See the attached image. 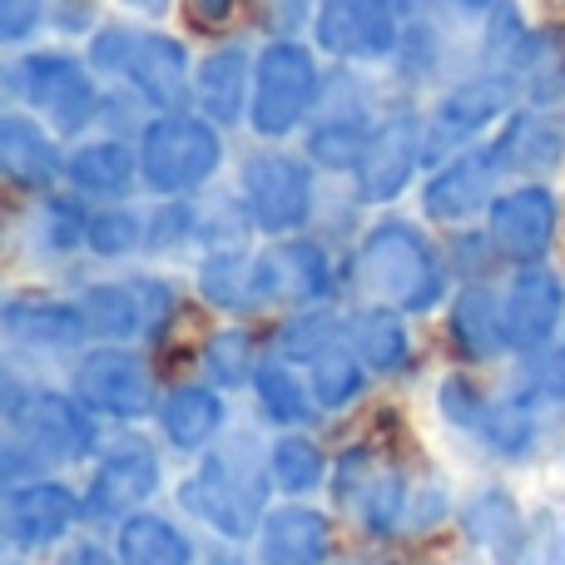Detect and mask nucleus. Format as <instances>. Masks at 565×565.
<instances>
[{
    "label": "nucleus",
    "instance_id": "f257e3e1",
    "mask_svg": "<svg viewBox=\"0 0 565 565\" xmlns=\"http://www.w3.org/2000/svg\"><path fill=\"white\" fill-rule=\"evenodd\" d=\"M89 70L129 79L135 95L145 99L154 115L184 109L189 99H194V60H189L184 40L164 35V30L99 25L95 35H89Z\"/></svg>",
    "mask_w": 565,
    "mask_h": 565
},
{
    "label": "nucleus",
    "instance_id": "f03ea898",
    "mask_svg": "<svg viewBox=\"0 0 565 565\" xmlns=\"http://www.w3.org/2000/svg\"><path fill=\"white\" fill-rule=\"evenodd\" d=\"M179 501H184L189 516L214 526L224 541H248L254 531H264L268 481H264V471H258L254 441L214 447L204 461H199L194 477L179 487Z\"/></svg>",
    "mask_w": 565,
    "mask_h": 565
},
{
    "label": "nucleus",
    "instance_id": "7ed1b4c3",
    "mask_svg": "<svg viewBox=\"0 0 565 565\" xmlns=\"http://www.w3.org/2000/svg\"><path fill=\"white\" fill-rule=\"evenodd\" d=\"M352 274H358V282L372 298H382L397 312L437 308L441 288H447L431 244L412 224H402V218H382V224L367 228L358 258H352Z\"/></svg>",
    "mask_w": 565,
    "mask_h": 565
},
{
    "label": "nucleus",
    "instance_id": "20e7f679",
    "mask_svg": "<svg viewBox=\"0 0 565 565\" xmlns=\"http://www.w3.org/2000/svg\"><path fill=\"white\" fill-rule=\"evenodd\" d=\"M218 164H224V139L209 115L169 109L139 129V169H145V184L154 194H194L218 174Z\"/></svg>",
    "mask_w": 565,
    "mask_h": 565
},
{
    "label": "nucleus",
    "instance_id": "39448f33",
    "mask_svg": "<svg viewBox=\"0 0 565 565\" xmlns=\"http://www.w3.org/2000/svg\"><path fill=\"white\" fill-rule=\"evenodd\" d=\"M322 95V75H318V55L302 40H268L258 50L254 65V105H248V125L258 139H282L312 115Z\"/></svg>",
    "mask_w": 565,
    "mask_h": 565
},
{
    "label": "nucleus",
    "instance_id": "423d86ee",
    "mask_svg": "<svg viewBox=\"0 0 565 565\" xmlns=\"http://www.w3.org/2000/svg\"><path fill=\"white\" fill-rule=\"evenodd\" d=\"M6 85L55 135H75V129H85L99 115L95 75H89V65H79V55H65V50H30V55H20L10 65Z\"/></svg>",
    "mask_w": 565,
    "mask_h": 565
},
{
    "label": "nucleus",
    "instance_id": "0eeeda50",
    "mask_svg": "<svg viewBox=\"0 0 565 565\" xmlns=\"http://www.w3.org/2000/svg\"><path fill=\"white\" fill-rule=\"evenodd\" d=\"M312 45L342 65H372L402 45V20L392 0H318Z\"/></svg>",
    "mask_w": 565,
    "mask_h": 565
},
{
    "label": "nucleus",
    "instance_id": "6e6552de",
    "mask_svg": "<svg viewBox=\"0 0 565 565\" xmlns=\"http://www.w3.org/2000/svg\"><path fill=\"white\" fill-rule=\"evenodd\" d=\"M511 105H516V75L491 70V75L461 79L427 115V159L431 164H437V159H457V149L471 145V139H477L481 129H491L497 119H507Z\"/></svg>",
    "mask_w": 565,
    "mask_h": 565
},
{
    "label": "nucleus",
    "instance_id": "1a4fd4ad",
    "mask_svg": "<svg viewBox=\"0 0 565 565\" xmlns=\"http://www.w3.org/2000/svg\"><path fill=\"white\" fill-rule=\"evenodd\" d=\"M244 209L248 224L264 228V234H292V228L308 224L312 214V174L302 159L264 149L244 164Z\"/></svg>",
    "mask_w": 565,
    "mask_h": 565
},
{
    "label": "nucleus",
    "instance_id": "9d476101",
    "mask_svg": "<svg viewBox=\"0 0 565 565\" xmlns=\"http://www.w3.org/2000/svg\"><path fill=\"white\" fill-rule=\"evenodd\" d=\"M422 159H427V119H417L412 109L382 119L372 129L367 149H362V164L352 169L358 174V194L367 204H387V199H397L412 184Z\"/></svg>",
    "mask_w": 565,
    "mask_h": 565
},
{
    "label": "nucleus",
    "instance_id": "9b49d317",
    "mask_svg": "<svg viewBox=\"0 0 565 565\" xmlns=\"http://www.w3.org/2000/svg\"><path fill=\"white\" fill-rule=\"evenodd\" d=\"M75 397L95 412L135 422L154 412V377H149L145 358H135L129 348H95L75 367Z\"/></svg>",
    "mask_w": 565,
    "mask_h": 565
},
{
    "label": "nucleus",
    "instance_id": "f8f14e48",
    "mask_svg": "<svg viewBox=\"0 0 565 565\" xmlns=\"http://www.w3.org/2000/svg\"><path fill=\"white\" fill-rule=\"evenodd\" d=\"M556 224H561V204H556V194L541 184L511 189V194H501L497 204L487 209L491 244L507 258H521V264H536V258L546 254L551 238H556Z\"/></svg>",
    "mask_w": 565,
    "mask_h": 565
},
{
    "label": "nucleus",
    "instance_id": "ddd939ff",
    "mask_svg": "<svg viewBox=\"0 0 565 565\" xmlns=\"http://www.w3.org/2000/svg\"><path fill=\"white\" fill-rule=\"evenodd\" d=\"M497 179H501V164H497V154H491V145L461 149L457 159H447V164L431 174L427 194H422V209H427V218H437V224H461V218L497 204Z\"/></svg>",
    "mask_w": 565,
    "mask_h": 565
},
{
    "label": "nucleus",
    "instance_id": "4468645a",
    "mask_svg": "<svg viewBox=\"0 0 565 565\" xmlns=\"http://www.w3.org/2000/svg\"><path fill=\"white\" fill-rule=\"evenodd\" d=\"M79 521V497L60 481H15L6 491V536L20 551L55 546L70 526Z\"/></svg>",
    "mask_w": 565,
    "mask_h": 565
},
{
    "label": "nucleus",
    "instance_id": "2eb2a0df",
    "mask_svg": "<svg viewBox=\"0 0 565 565\" xmlns=\"http://www.w3.org/2000/svg\"><path fill=\"white\" fill-rule=\"evenodd\" d=\"M79 308H85L89 332L119 342L159 328L169 318V308H174V292H169V282H95L79 298Z\"/></svg>",
    "mask_w": 565,
    "mask_h": 565
},
{
    "label": "nucleus",
    "instance_id": "dca6fc26",
    "mask_svg": "<svg viewBox=\"0 0 565 565\" xmlns=\"http://www.w3.org/2000/svg\"><path fill=\"white\" fill-rule=\"evenodd\" d=\"M254 65H258V55L248 45H238V40L199 55V65H194L199 115H209L214 125H238V119H248V105H254Z\"/></svg>",
    "mask_w": 565,
    "mask_h": 565
},
{
    "label": "nucleus",
    "instance_id": "f3484780",
    "mask_svg": "<svg viewBox=\"0 0 565 565\" xmlns=\"http://www.w3.org/2000/svg\"><path fill=\"white\" fill-rule=\"evenodd\" d=\"M565 312V282L551 268H521L507 288V308H501V328H507V348L536 352L541 342L556 332Z\"/></svg>",
    "mask_w": 565,
    "mask_h": 565
},
{
    "label": "nucleus",
    "instance_id": "a211bd4d",
    "mask_svg": "<svg viewBox=\"0 0 565 565\" xmlns=\"http://www.w3.org/2000/svg\"><path fill=\"white\" fill-rule=\"evenodd\" d=\"M0 169L20 189H50L70 169V159L60 154L55 135H50V125L40 115L6 109L0 115Z\"/></svg>",
    "mask_w": 565,
    "mask_h": 565
},
{
    "label": "nucleus",
    "instance_id": "6ab92c4d",
    "mask_svg": "<svg viewBox=\"0 0 565 565\" xmlns=\"http://www.w3.org/2000/svg\"><path fill=\"white\" fill-rule=\"evenodd\" d=\"M154 487H159V457L145 447V441H125L119 451H109V457L99 461L95 481H89L85 511L89 516H105V521L135 516V507Z\"/></svg>",
    "mask_w": 565,
    "mask_h": 565
},
{
    "label": "nucleus",
    "instance_id": "aec40b11",
    "mask_svg": "<svg viewBox=\"0 0 565 565\" xmlns=\"http://www.w3.org/2000/svg\"><path fill=\"white\" fill-rule=\"evenodd\" d=\"M501 174H556L565 164V125L541 109H511L491 139Z\"/></svg>",
    "mask_w": 565,
    "mask_h": 565
},
{
    "label": "nucleus",
    "instance_id": "412c9836",
    "mask_svg": "<svg viewBox=\"0 0 565 565\" xmlns=\"http://www.w3.org/2000/svg\"><path fill=\"white\" fill-rule=\"evenodd\" d=\"M15 422L25 427L30 447L45 451V457H60V461H75L85 451H95V422L85 417V407L60 392H35L30 407L15 412Z\"/></svg>",
    "mask_w": 565,
    "mask_h": 565
},
{
    "label": "nucleus",
    "instance_id": "4be33fe9",
    "mask_svg": "<svg viewBox=\"0 0 565 565\" xmlns=\"http://www.w3.org/2000/svg\"><path fill=\"white\" fill-rule=\"evenodd\" d=\"M328 254L318 244H278L258 258V298L264 302H318L328 298Z\"/></svg>",
    "mask_w": 565,
    "mask_h": 565
},
{
    "label": "nucleus",
    "instance_id": "5701e85b",
    "mask_svg": "<svg viewBox=\"0 0 565 565\" xmlns=\"http://www.w3.org/2000/svg\"><path fill=\"white\" fill-rule=\"evenodd\" d=\"M328 551H332V526L322 511L282 507L264 516V531H258L264 565H328Z\"/></svg>",
    "mask_w": 565,
    "mask_h": 565
},
{
    "label": "nucleus",
    "instance_id": "b1692460",
    "mask_svg": "<svg viewBox=\"0 0 565 565\" xmlns=\"http://www.w3.org/2000/svg\"><path fill=\"white\" fill-rule=\"evenodd\" d=\"M6 332L25 348H75L89 332L85 308L79 302L55 298H10L6 302Z\"/></svg>",
    "mask_w": 565,
    "mask_h": 565
},
{
    "label": "nucleus",
    "instance_id": "393cba45",
    "mask_svg": "<svg viewBox=\"0 0 565 565\" xmlns=\"http://www.w3.org/2000/svg\"><path fill=\"white\" fill-rule=\"evenodd\" d=\"M70 184L79 194H99V199H125L135 189V179H145L139 169V149H129L125 139H89L70 154Z\"/></svg>",
    "mask_w": 565,
    "mask_h": 565
},
{
    "label": "nucleus",
    "instance_id": "a878e982",
    "mask_svg": "<svg viewBox=\"0 0 565 565\" xmlns=\"http://www.w3.org/2000/svg\"><path fill=\"white\" fill-rule=\"evenodd\" d=\"M218 422H224V402H218L214 387H199V382H184V387H174L159 402V427H164L169 447L179 451L209 447Z\"/></svg>",
    "mask_w": 565,
    "mask_h": 565
},
{
    "label": "nucleus",
    "instance_id": "bb28decb",
    "mask_svg": "<svg viewBox=\"0 0 565 565\" xmlns=\"http://www.w3.org/2000/svg\"><path fill=\"white\" fill-rule=\"evenodd\" d=\"M115 556L125 565H194V546H189V536L174 521L135 511V516L119 521Z\"/></svg>",
    "mask_w": 565,
    "mask_h": 565
},
{
    "label": "nucleus",
    "instance_id": "cd10ccee",
    "mask_svg": "<svg viewBox=\"0 0 565 565\" xmlns=\"http://www.w3.org/2000/svg\"><path fill=\"white\" fill-rule=\"evenodd\" d=\"M348 338H352V352L362 358V367H372V372H397L402 362H407V348H412V338H407V328H402V312L397 308L358 312V318H352V328H348Z\"/></svg>",
    "mask_w": 565,
    "mask_h": 565
},
{
    "label": "nucleus",
    "instance_id": "c85d7f7f",
    "mask_svg": "<svg viewBox=\"0 0 565 565\" xmlns=\"http://www.w3.org/2000/svg\"><path fill=\"white\" fill-rule=\"evenodd\" d=\"M358 352H348L342 342H328L322 352H312L308 367H312V402L318 412H338L348 407L352 397L362 392V367H358Z\"/></svg>",
    "mask_w": 565,
    "mask_h": 565
},
{
    "label": "nucleus",
    "instance_id": "c756f323",
    "mask_svg": "<svg viewBox=\"0 0 565 565\" xmlns=\"http://www.w3.org/2000/svg\"><path fill=\"white\" fill-rule=\"evenodd\" d=\"M199 288H204L209 302L218 308H244V302H264L258 298V258H244L238 248H224L204 264L199 274Z\"/></svg>",
    "mask_w": 565,
    "mask_h": 565
},
{
    "label": "nucleus",
    "instance_id": "7c9ffc66",
    "mask_svg": "<svg viewBox=\"0 0 565 565\" xmlns=\"http://www.w3.org/2000/svg\"><path fill=\"white\" fill-rule=\"evenodd\" d=\"M451 328H457V342L467 358H491L497 348H507V328H501V318H497V302L481 288L461 292L457 312H451Z\"/></svg>",
    "mask_w": 565,
    "mask_h": 565
},
{
    "label": "nucleus",
    "instance_id": "2f4dec72",
    "mask_svg": "<svg viewBox=\"0 0 565 565\" xmlns=\"http://www.w3.org/2000/svg\"><path fill=\"white\" fill-rule=\"evenodd\" d=\"M322 471H328V457H322V447L308 437H282L278 447L268 451V477H274V487L288 491V497L318 491Z\"/></svg>",
    "mask_w": 565,
    "mask_h": 565
},
{
    "label": "nucleus",
    "instance_id": "473e14b6",
    "mask_svg": "<svg viewBox=\"0 0 565 565\" xmlns=\"http://www.w3.org/2000/svg\"><path fill=\"white\" fill-rule=\"evenodd\" d=\"M372 129L377 125H367V119H322V125L308 135V159L318 169H338V174L342 169H358Z\"/></svg>",
    "mask_w": 565,
    "mask_h": 565
},
{
    "label": "nucleus",
    "instance_id": "72a5a7b5",
    "mask_svg": "<svg viewBox=\"0 0 565 565\" xmlns=\"http://www.w3.org/2000/svg\"><path fill=\"white\" fill-rule=\"evenodd\" d=\"M461 526H467V536L477 541V546L507 551L511 541L521 536V511H516V501H511L507 491L491 487V491H481L467 511H461Z\"/></svg>",
    "mask_w": 565,
    "mask_h": 565
},
{
    "label": "nucleus",
    "instance_id": "f704fd0d",
    "mask_svg": "<svg viewBox=\"0 0 565 565\" xmlns=\"http://www.w3.org/2000/svg\"><path fill=\"white\" fill-rule=\"evenodd\" d=\"M254 382H258V397H264V412L274 422H288V427H292V422H302V417H312V412H318L312 392H302V382L292 377L288 362H268V367H258Z\"/></svg>",
    "mask_w": 565,
    "mask_h": 565
},
{
    "label": "nucleus",
    "instance_id": "c9c22d12",
    "mask_svg": "<svg viewBox=\"0 0 565 565\" xmlns=\"http://www.w3.org/2000/svg\"><path fill=\"white\" fill-rule=\"evenodd\" d=\"M85 234H89V218H85V209L70 204V199H50L35 214V244L45 248V254H65V248H75Z\"/></svg>",
    "mask_w": 565,
    "mask_h": 565
},
{
    "label": "nucleus",
    "instance_id": "e433bc0d",
    "mask_svg": "<svg viewBox=\"0 0 565 565\" xmlns=\"http://www.w3.org/2000/svg\"><path fill=\"white\" fill-rule=\"evenodd\" d=\"M85 244L105 258H119V254H135L145 244V224H139L135 209H105V214L89 218V234Z\"/></svg>",
    "mask_w": 565,
    "mask_h": 565
},
{
    "label": "nucleus",
    "instance_id": "4c0bfd02",
    "mask_svg": "<svg viewBox=\"0 0 565 565\" xmlns=\"http://www.w3.org/2000/svg\"><path fill=\"white\" fill-rule=\"evenodd\" d=\"M204 367H209V377L214 382L234 387V382L254 377V348H248V338L238 328L214 332V338L204 342Z\"/></svg>",
    "mask_w": 565,
    "mask_h": 565
},
{
    "label": "nucleus",
    "instance_id": "58836bf2",
    "mask_svg": "<svg viewBox=\"0 0 565 565\" xmlns=\"http://www.w3.org/2000/svg\"><path fill=\"white\" fill-rule=\"evenodd\" d=\"M402 501H407V487H402V477H377L372 487H362V526H367L372 536H387V531H397Z\"/></svg>",
    "mask_w": 565,
    "mask_h": 565
},
{
    "label": "nucleus",
    "instance_id": "ea45409f",
    "mask_svg": "<svg viewBox=\"0 0 565 565\" xmlns=\"http://www.w3.org/2000/svg\"><path fill=\"white\" fill-rule=\"evenodd\" d=\"M481 437L497 451H507V457H521L531 447V417L516 407H491L487 422H481Z\"/></svg>",
    "mask_w": 565,
    "mask_h": 565
},
{
    "label": "nucleus",
    "instance_id": "a19ab883",
    "mask_svg": "<svg viewBox=\"0 0 565 565\" xmlns=\"http://www.w3.org/2000/svg\"><path fill=\"white\" fill-rule=\"evenodd\" d=\"M441 407H447V417L451 422H461V427H471V431H481V422H487V402H481V392H471L461 377H447L441 382Z\"/></svg>",
    "mask_w": 565,
    "mask_h": 565
},
{
    "label": "nucleus",
    "instance_id": "79ce46f5",
    "mask_svg": "<svg viewBox=\"0 0 565 565\" xmlns=\"http://www.w3.org/2000/svg\"><path fill=\"white\" fill-rule=\"evenodd\" d=\"M45 20V0H0V40L6 45H20L30 40Z\"/></svg>",
    "mask_w": 565,
    "mask_h": 565
},
{
    "label": "nucleus",
    "instance_id": "37998d69",
    "mask_svg": "<svg viewBox=\"0 0 565 565\" xmlns=\"http://www.w3.org/2000/svg\"><path fill=\"white\" fill-rule=\"evenodd\" d=\"M526 382H531V392H536V397L565 402V348H556V352H546V358L531 362Z\"/></svg>",
    "mask_w": 565,
    "mask_h": 565
},
{
    "label": "nucleus",
    "instance_id": "c03bdc74",
    "mask_svg": "<svg viewBox=\"0 0 565 565\" xmlns=\"http://www.w3.org/2000/svg\"><path fill=\"white\" fill-rule=\"evenodd\" d=\"M60 565H125V561L109 556L105 546H89V541H79V546H70L65 556H60Z\"/></svg>",
    "mask_w": 565,
    "mask_h": 565
},
{
    "label": "nucleus",
    "instance_id": "a18cd8bd",
    "mask_svg": "<svg viewBox=\"0 0 565 565\" xmlns=\"http://www.w3.org/2000/svg\"><path fill=\"white\" fill-rule=\"evenodd\" d=\"M194 6V20H209V25H218V20L234 10V0H189Z\"/></svg>",
    "mask_w": 565,
    "mask_h": 565
},
{
    "label": "nucleus",
    "instance_id": "49530a36",
    "mask_svg": "<svg viewBox=\"0 0 565 565\" xmlns=\"http://www.w3.org/2000/svg\"><path fill=\"white\" fill-rule=\"evenodd\" d=\"M119 6L125 10H139V15H169V6H174V0H119Z\"/></svg>",
    "mask_w": 565,
    "mask_h": 565
},
{
    "label": "nucleus",
    "instance_id": "de8ad7c7",
    "mask_svg": "<svg viewBox=\"0 0 565 565\" xmlns=\"http://www.w3.org/2000/svg\"><path fill=\"white\" fill-rule=\"evenodd\" d=\"M457 6H461V10H491L497 0H457Z\"/></svg>",
    "mask_w": 565,
    "mask_h": 565
}]
</instances>
